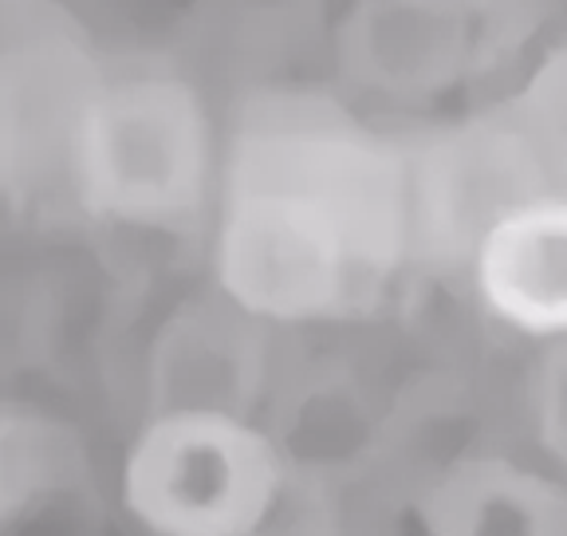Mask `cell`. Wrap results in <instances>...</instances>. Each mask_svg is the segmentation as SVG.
I'll use <instances>...</instances> for the list:
<instances>
[{
	"instance_id": "52a82bcc",
	"label": "cell",
	"mask_w": 567,
	"mask_h": 536,
	"mask_svg": "<svg viewBox=\"0 0 567 536\" xmlns=\"http://www.w3.org/2000/svg\"><path fill=\"white\" fill-rule=\"evenodd\" d=\"M488 316L524 340H567V186L532 197L488 233L470 260Z\"/></svg>"
},
{
	"instance_id": "8fae6325",
	"label": "cell",
	"mask_w": 567,
	"mask_h": 536,
	"mask_svg": "<svg viewBox=\"0 0 567 536\" xmlns=\"http://www.w3.org/2000/svg\"><path fill=\"white\" fill-rule=\"evenodd\" d=\"M528 414L540 450L567 470V340L540 348L528 383Z\"/></svg>"
},
{
	"instance_id": "6da1fadb",
	"label": "cell",
	"mask_w": 567,
	"mask_h": 536,
	"mask_svg": "<svg viewBox=\"0 0 567 536\" xmlns=\"http://www.w3.org/2000/svg\"><path fill=\"white\" fill-rule=\"evenodd\" d=\"M410 245L406 134L328 87H260L229 118L213 280L260 323H316L379 300Z\"/></svg>"
},
{
	"instance_id": "277c9868",
	"label": "cell",
	"mask_w": 567,
	"mask_h": 536,
	"mask_svg": "<svg viewBox=\"0 0 567 536\" xmlns=\"http://www.w3.org/2000/svg\"><path fill=\"white\" fill-rule=\"evenodd\" d=\"M111 75L63 0H0V174L9 206L75 194V158Z\"/></svg>"
},
{
	"instance_id": "8992f818",
	"label": "cell",
	"mask_w": 567,
	"mask_h": 536,
	"mask_svg": "<svg viewBox=\"0 0 567 536\" xmlns=\"http://www.w3.org/2000/svg\"><path fill=\"white\" fill-rule=\"evenodd\" d=\"M331 63L347 95L386 111H434L508 72L470 0H347L331 20Z\"/></svg>"
},
{
	"instance_id": "30bf717a",
	"label": "cell",
	"mask_w": 567,
	"mask_h": 536,
	"mask_svg": "<svg viewBox=\"0 0 567 536\" xmlns=\"http://www.w3.org/2000/svg\"><path fill=\"white\" fill-rule=\"evenodd\" d=\"M505 103L551 162L559 186H567V32L536 52L528 75L508 91Z\"/></svg>"
},
{
	"instance_id": "5b68a950",
	"label": "cell",
	"mask_w": 567,
	"mask_h": 536,
	"mask_svg": "<svg viewBox=\"0 0 567 536\" xmlns=\"http://www.w3.org/2000/svg\"><path fill=\"white\" fill-rule=\"evenodd\" d=\"M414 257L470 268L513 209L559 186L551 162L505 99L406 134Z\"/></svg>"
},
{
	"instance_id": "3957f363",
	"label": "cell",
	"mask_w": 567,
	"mask_h": 536,
	"mask_svg": "<svg viewBox=\"0 0 567 536\" xmlns=\"http://www.w3.org/2000/svg\"><path fill=\"white\" fill-rule=\"evenodd\" d=\"M284 485L280 442L225 411L154 414L123 462V505L151 536H257Z\"/></svg>"
},
{
	"instance_id": "7a4b0ae2",
	"label": "cell",
	"mask_w": 567,
	"mask_h": 536,
	"mask_svg": "<svg viewBox=\"0 0 567 536\" xmlns=\"http://www.w3.org/2000/svg\"><path fill=\"white\" fill-rule=\"evenodd\" d=\"M225 134L205 91L162 60H111L71 202L123 229L177 233L217 209Z\"/></svg>"
},
{
	"instance_id": "9c48e42d",
	"label": "cell",
	"mask_w": 567,
	"mask_h": 536,
	"mask_svg": "<svg viewBox=\"0 0 567 536\" xmlns=\"http://www.w3.org/2000/svg\"><path fill=\"white\" fill-rule=\"evenodd\" d=\"M422 536H567V477L501 454L457 457L414 505Z\"/></svg>"
},
{
	"instance_id": "ba28073f",
	"label": "cell",
	"mask_w": 567,
	"mask_h": 536,
	"mask_svg": "<svg viewBox=\"0 0 567 536\" xmlns=\"http://www.w3.org/2000/svg\"><path fill=\"white\" fill-rule=\"evenodd\" d=\"M260 328L221 292L169 316L154 340V414L225 411L248 419V391L260 379Z\"/></svg>"
},
{
	"instance_id": "7c38bea8",
	"label": "cell",
	"mask_w": 567,
	"mask_h": 536,
	"mask_svg": "<svg viewBox=\"0 0 567 536\" xmlns=\"http://www.w3.org/2000/svg\"><path fill=\"white\" fill-rule=\"evenodd\" d=\"M481 12V20L493 32L496 48L513 68L532 44H540L551 20L564 12V0H470Z\"/></svg>"
}]
</instances>
